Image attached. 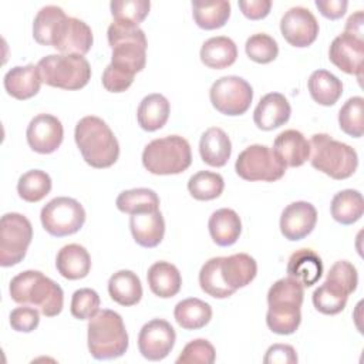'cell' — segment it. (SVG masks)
<instances>
[{
  "label": "cell",
  "mask_w": 364,
  "mask_h": 364,
  "mask_svg": "<svg viewBox=\"0 0 364 364\" xmlns=\"http://www.w3.org/2000/svg\"><path fill=\"white\" fill-rule=\"evenodd\" d=\"M330 61L344 71L361 78L363 60H364V40L354 37L348 33L337 36L328 48Z\"/></svg>",
  "instance_id": "cell-18"
},
{
  "label": "cell",
  "mask_w": 364,
  "mask_h": 364,
  "mask_svg": "<svg viewBox=\"0 0 364 364\" xmlns=\"http://www.w3.org/2000/svg\"><path fill=\"white\" fill-rule=\"evenodd\" d=\"M44 230L55 237L77 233L85 222L82 205L68 196H58L46 203L40 212Z\"/></svg>",
  "instance_id": "cell-12"
},
{
  "label": "cell",
  "mask_w": 364,
  "mask_h": 364,
  "mask_svg": "<svg viewBox=\"0 0 364 364\" xmlns=\"http://www.w3.org/2000/svg\"><path fill=\"white\" fill-rule=\"evenodd\" d=\"M51 178L47 172L31 169L23 173L17 182V193L26 202H38L44 199L51 191Z\"/></svg>",
  "instance_id": "cell-39"
},
{
  "label": "cell",
  "mask_w": 364,
  "mask_h": 364,
  "mask_svg": "<svg viewBox=\"0 0 364 364\" xmlns=\"http://www.w3.org/2000/svg\"><path fill=\"white\" fill-rule=\"evenodd\" d=\"M67 14L58 6L48 4L38 10L33 21V37L41 46H50L53 41V36L61 23V20Z\"/></svg>",
  "instance_id": "cell-38"
},
{
  "label": "cell",
  "mask_w": 364,
  "mask_h": 364,
  "mask_svg": "<svg viewBox=\"0 0 364 364\" xmlns=\"http://www.w3.org/2000/svg\"><path fill=\"white\" fill-rule=\"evenodd\" d=\"M134 82V75L125 74L111 64H108L102 73V85L109 92H122L131 87Z\"/></svg>",
  "instance_id": "cell-48"
},
{
  "label": "cell",
  "mask_w": 364,
  "mask_h": 364,
  "mask_svg": "<svg viewBox=\"0 0 364 364\" xmlns=\"http://www.w3.org/2000/svg\"><path fill=\"white\" fill-rule=\"evenodd\" d=\"M303 297V286L296 279L287 276L274 282L267 291V327L280 336L293 334L301 323Z\"/></svg>",
  "instance_id": "cell-2"
},
{
  "label": "cell",
  "mask_w": 364,
  "mask_h": 364,
  "mask_svg": "<svg viewBox=\"0 0 364 364\" xmlns=\"http://www.w3.org/2000/svg\"><path fill=\"white\" fill-rule=\"evenodd\" d=\"M87 341L88 351L95 360H112L124 355L129 340L122 317L114 310H98L88 321Z\"/></svg>",
  "instance_id": "cell-5"
},
{
  "label": "cell",
  "mask_w": 364,
  "mask_h": 364,
  "mask_svg": "<svg viewBox=\"0 0 364 364\" xmlns=\"http://www.w3.org/2000/svg\"><path fill=\"white\" fill-rule=\"evenodd\" d=\"M239 7L247 18L260 20L269 14L272 1L270 0H240Z\"/></svg>",
  "instance_id": "cell-50"
},
{
  "label": "cell",
  "mask_w": 364,
  "mask_h": 364,
  "mask_svg": "<svg viewBox=\"0 0 364 364\" xmlns=\"http://www.w3.org/2000/svg\"><path fill=\"white\" fill-rule=\"evenodd\" d=\"M331 216L341 225L355 223L364 213L363 195L355 189H344L337 192L330 205Z\"/></svg>",
  "instance_id": "cell-34"
},
{
  "label": "cell",
  "mask_w": 364,
  "mask_h": 364,
  "mask_svg": "<svg viewBox=\"0 0 364 364\" xmlns=\"http://www.w3.org/2000/svg\"><path fill=\"white\" fill-rule=\"evenodd\" d=\"M273 151L286 168H297L310 158V142L300 131L286 129L276 136Z\"/></svg>",
  "instance_id": "cell-21"
},
{
  "label": "cell",
  "mask_w": 364,
  "mask_h": 364,
  "mask_svg": "<svg viewBox=\"0 0 364 364\" xmlns=\"http://www.w3.org/2000/svg\"><path fill=\"white\" fill-rule=\"evenodd\" d=\"M309 142V159L317 171L337 181L347 179L355 172L358 156L355 149L350 145L337 141L327 134H314Z\"/></svg>",
  "instance_id": "cell-7"
},
{
  "label": "cell",
  "mask_w": 364,
  "mask_h": 364,
  "mask_svg": "<svg viewBox=\"0 0 364 364\" xmlns=\"http://www.w3.org/2000/svg\"><path fill=\"white\" fill-rule=\"evenodd\" d=\"M55 267L64 279H84L91 270L90 253L84 246L78 243L65 245L57 253Z\"/></svg>",
  "instance_id": "cell-25"
},
{
  "label": "cell",
  "mask_w": 364,
  "mask_h": 364,
  "mask_svg": "<svg viewBox=\"0 0 364 364\" xmlns=\"http://www.w3.org/2000/svg\"><path fill=\"white\" fill-rule=\"evenodd\" d=\"M13 330L20 333H30L37 328L40 323V311L30 306H21L11 310L9 317Z\"/></svg>",
  "instance_id": "cell-46"
},
{
  "label": "cell",
  "mask_w": 364,
  "mask_h": 364,
  "mask_svg": "<svg viewBox=\"0 0 364 364\" xmlns=\"http://www.w3.org/2000/svg\"><path fill=\"white\" fill-rule=\"evenodd\" d=\"M326 279H330V280H334L337 282L338 284H341L350 294L357 289V284H358V274H357V270L355 267L347 262V260H338L336 262L328 273H327V277Z\"/></svg>",
  "instance_id": "cell-47"
},
{
  "label": "cell",
  "mask_w": 364,
  "mask_h": 364,
  "mask_svg": "<svg viewBox=\"0 0 364 364\" xmlns=\"http://www.w3.org/2000/svg\"><path fill=\"white\" fill-rule=\"evenodd\" d=\"M118 210L135 215L154 212L159 209V196L155 191L148 188H134L128 191H122L115 202Z\"/></svg>",
  "instance_id": "cell-37"
},
{
  "label": "cell",
  "mask_w": 364,
  "mask_h": 364,
  "mask_svg": "<svg viewBox=\"0 0 364 364\" xmlns=\"http://www.w3.org/2000/svg\"><path fill=\"white\" fill-rule=\"evenodd\" d=\"M192 164L189 142L179 135L151 141L142 152V165L154 175H176Z\"/></svg>",
  "instance_id": "cell-8"
},
{
  "label": "cell",
  "mask_w": 364,
  "mask_h": 364,
  "mask_svg": "<svg viewBox=\"0 0 364 364\" xmlns=\"http://www.w3.org/2000/svg\"><path fill=\"white\" fill-rule=\"evenodd\" d=\"M173 316L176 323L185 330H199L212 318V307L196 297H189L175 306Z\"/></svg>",
  "instance_id": "cell-35"
},
{
  "label": "cell",
  "mask_w": 364,
  "mask_h": 364,
  "mask_svg": "<svg viewBox=\"0 0 364 364\" xmlns=\"http://www.w3.org/2000/svg\"><path fill=\"white\" fill-rule=\"evenodd\" d=\"M129 229L134 240L142 247L158 246L165 235V220L161 210L135 213L129 218Z\"/></svg>",
  "instance_id": "cell-22"
},
{
  "label": "cell",
  "mask_w": 364,
  "mask_h": 364,
  "mask_svg": "<svg viewBox=\"0 0 364 364\" xmlns=\"http://www.w3.org/2000/svg\"><path fill=\"white\" fill-rule=\"evenodd\" d=\"M363 21H364V14L361 10L355 11L351 14L347 21H346V30L344 33H348L354 37H358L363 40Z\"/></svg>",
  "instance_id": "cell-52"
},
{
  "label": "cell",
  "mask_w": 364,
  "mask_h": 364,
  "mask_svg": "<svg viewBox=\"0 0 364 364\" xmlns=\"http://www.w3.org/2000/svg\"><path fill=\"white\" fill-rule=\"evenodd\" d=\"M44 84L61 90H80L91 78V67L84 55L48 54L37 63Z\"/></svg>",
  "instance_id": "cell-9"
},
{
  "label": "cell",
  "mask_w": 364,
  "mask_h": 364,
  "mask_svg": "<svg viewBox=\"0 0 364 364\" xmlns=\"http://www.w3.org/2000/svg\"><path fill=\"white\" fill-rule=\"evenodd\" d=\"M235 171L245 181L273 182L284 175L286 165L272 148L255 144L239 154Z\"/></svg>",
  "instance_id": "cell-10"
},
{
  "label": "cell",
  "mask_w": 364,
  "mask_h": 364,
  "mask_svg": "<svg viewBox=\"0 0 364 364\" xmlns=\"http://www.w3.org/2000/svg\"><path fill=\"white\" fill-rule=\"evenodd\" d=\"M296 350L289 344H273L267 348L263 358L264 364H294L297 363Z\"/></svg>",
  "instance_id": "cell-49"
},
{
  "label": "cell",
  "mask_w": 364,
  "mask_h": 364,
  "mask_svg": "<svg viewBox=\"0 0 364 364\" xmlns=\"http://www.w3.org/2000/svg\"><path fill=\"white\" fill-rule=\"evenodd\" d=\"M314 4L326 18L337 20L344 16L348 1L347 0H316Z\"/></svg>",
  "instance_id": "cell-51"
},
{
  "label": "cell",
  "mask_w": 364,
  "mask_h": 364,
  "mask_svg": "<svg viewBox=\"0 0 364 364\" xmlns=\"http://www.w3.org/2000/svg\"><path fill=\"white\" fill-rule=\"evenodd\" d=\"M257 273L256 260L247 253L212 257L200 267V289L215 299L230 297L237 289L247 286Z\"/></svg>",
  "instance_id": "cell-1"
},
{
  "label": "cell",
  "mask_w": 364,
  "mask_h": 364,
  "mask_svg": "<svg viewBox=\"0 0 364 364\" xmlns=\"http://www.w3.org/2000/svg\"><path fill=\"white\" fill-rule=\"evenodd\" d=\"M192 16L198 27L216 30L226 24L230 17V3L226 0H195L192 1Z\"/></svg>",
  "instance_id": "cell-32"
},
{
  "label": "cell",
  "mask_w": 364,
  "mask_h": 364,
  "mask_svg": "<svg viewBox=\"0 0 364 364\" xmlns=\"http://www.w3.org/2000/svg\"><path fill=\"white\" fill-rule=\"evenodd\" d=\"M109 9L114 21L138 26L148 16L151 3L148 0H112Z\"/></svg>",
  "instance_id": "cell-42"
},
{
  "label": "cell",
  "mask_w": 364,
  "mask_h": 364,
  "mask_svg": "<svg viewBox=\"0 0 364 364\" xmlns=\"http://www.w3.org/2000/svg\"><path fill=\"white\" fill-rule=\"evenodd\" d=\"M33 239L30 220L16 212L1 216L0 220V264L10 267L20 263Z\"/></svg>",
  "instance_id": "cell-11"
},
{
  "label": "cell",
  "mask_w": 364,
  "mask_h": 364,
  "mask_svg": "<svg viewBox=\"0 0 364 364\" xmlns=\"http://www.w3.org/2000/svg\"><path fill=\"white\" fill-rule=\"evenodd\" d=\"M175 340L173 327L166 320L154 318L142 326L138 334V348L146 360L159 361L171 353Z\"/></svg>",
  "instance_id": "cell-14"
},
{
  "label": "cell",
  "mask_w": 364,
  "mask_h": 364,
  "mask_svg": "<svg viewBox=\"0 0 364 364\" xmlns=\"http://www.w3.org/2000/svg\"><path fill=\"white\" fill-rule=\"evenodd\" d=\"M41 78L37 65H17L9 70L4 75L3 84L9 95L16 100H28L34 97L41 87Z\"/></svg>",
  "instance_id": "cell-23"
},
{
  "label": "cell",
  "mask_w": 364,
  "mask_h": 364,
  "mask_svg": "<svg viewBox=\"0 0 364 364\" xmlns=\"http://www.w3.org/2000/svg\"><path fill=\"white\" fill-rule=\"evenodd\" d=\"M199 154L205 164L209 166H225L232 154V144L228 134L219 128H208L199 141Z\"/></svg>",
  "instance_id": "cell-24"
},
{
  "label": "cell",
  "mask_w": 364,
  "mask_h": 364,
  "mask_svg": "<svg viewBox=\"0 0 364 364\" xmlns=\"http://www.w3.org/2000/svg\"><path fill=\"white\" fill-rule=\"evenodd\" d=\"M287 274L300 282L303 287H310L320 280L323 262L311 249H299L289 257Z\"/></svg>",
  "instance_id": "cell-26"
},
{
  "label": "cell",
  "mask_w": 364,
  "mask_h": 364,
  "mask_svg": "<svg viewBox=\"0 0 364 364\" xmlns=\"http://www.w3.org/2000/svg\"><path fill=\"white\" fill-rule=\"evenodd\" d=\"M209 98L216 111L229 117H236L245 114L250 108L253 88L242 77L225 75L212 84Z\"/></svg>",
  "instance_id": "cell-13"
},
{
  "label": "cell",
  "mask_w": 364,
  "mask_h": 364,
  "mask_svg": "<svg viewBox=\"0 0 364 364\" xmlns=\"http://www.w3.org/2000/svg\"><path fill=\"white\" fill-rule=\"evenodd\" d=\"M92 41V31L87 23L65 16L53 36L51 47L60 51V54L85 55L91 50Z\"/></svg>",
  "instance_id": "cell-16"
},
{
  "label": "cell",
  "mask_w": 364,
  "mask_h": 364,
  "mask_svg": "<svg viewBox=\"0 0 364 364\" xmlns=\"http://www.w3.org/2000/svg\"><path fill=\"white\" fill-rule=\"evenodd\" d=\"M280 31L284 40L293 47H307L318 36V23L314 14L301 6L289 9L280 20Z\"/></svg>",
  "instance_id": "cell-15"
},
{
  "label": "cell",
  "mask_w": 364,
  "mask_h": 364,
  "mask_svg": "<svg viewBox=\"0 0 364 364\" xmlns=\"http://www.w3.org/2000/svg\"><path fill=\"white\" fill-rule=\"evenodd\" d=\"M245 50L247 57L259 64L272 63L279 54V46L273 37L264 33H256L246 40Z\"/></svg>",
  "instance_id": "cell-43"
},
{
  "label": "cell",
  "mask_w": 364,
  "mask_h": 364,
  "mask_svg": "<svg viewBox=\"0 0 364 364\" xmlns=\"http://www.w3.org/2000/svg\"><path fill=\"white\" fill-rule=\"evenodd\" d=\"M212 240L222 247L232 246L240 236L242 222L239 215L229 208L215 210L208 222Z\"/></svg>",
  "instance_id": "cell-28"
},
{
  "label": "cell",
  "mask_w": 364,
  "mask_h": 364,
  "mask_svg": "<svg viewBox=\"0 0 364 364\" xmlns=\"http://www.w3.org/2000/svg\"><path fill=\"white\" fill-rule=\"evenodd\" d=\"M74 139L84 161L92 168H109L119 156V144L114 132L98 117L81 118L75 125Z\"/></svg>",
  "instance_id": "cell-3"
},
{
  "label": "cell",
  "mask_w": 364,
  "mask_h": 364,
  "mask_svg": "<svg viewBox=\"0 0 364 364\" xmlns=\"http://www.w3.org/2000/svg\"><path fill=\"white\" fill-rule=\"evenodd\" d=\"M291 114L287 98L280 92L263 95L253 112V121L259 129L272 131L284 125Z\"/></svg>",
  "instance_id": "cell-20"
},
{
  "label": "cell",
  "mask_w": 364,
  "mask_h": 364,
  "mask_svg": "<svg viewBox=\"0 0 364 364\" xmlns=\"http://www.w3.org/2000/svg\"><path fill=\"white\" fill-rule=\"evenodd\" d=\"M9 293L16 303L34 306L47 317L60 314L64 306V293L60 284L38 270H26L14 276Z\"/></svg>",
  "instance_id": "cell-4"
},
{
  "label": "cell",
  "mask_w": 364,
  "mask_h": 364,
  "mask_svg": "<svg viewBox=\"0 0 364 364\" xmlns=\"http://www.w3.org/2000/svg\"><path fill=\"white\" fill-rule=\"evenodd\" d=\"M64 129L61 121L51 114L36 115L26 131L28 146L38 154H51L61 145Z\"/></svg>",
  "instance_id": "cell-17"
},
{
  "label": "cell",
  "mask_w": 364,
  "mask_h": 364,
  "mask_svg": "<svg viewBox=\"0 0 364 364\" xmlns=\"http://www.w3.org/2000/svg\"><path fill=\"white\" fill-rule=\"evenodd\" d=\"M109 297L121 306H134L142 297V284L132 270H118L108 280Z\"/></svg>",
  "instance_id": "cell-31"
},
{
  "label": "cell",
  "mask_w": 364,
  "mask_h": 364,
  "mask_svg": "<svg viewBox=\"0 0 364 364\" xmlns=\"http://www.w3.org/2000/svg\"><path fill=\"white\" fill-rule=\"evenodd\" d=\"M169 101L162 94H149L142 98L136 111V119L142 129L154 132L161 129L169 118Z\"/></svg>",
  "instance_id": "cell-30"
},
{
  "label": "cell",
  "mask_w": 364,
  "mask_h": 364,
  "mask_svg": "<svg viewBox=\"0 0 364 364\" xmlns=\"http://www.w3.org/2000/svg\"><path fill=\"white\" fill-rule=\"evenodd\" d=\"M311 98L324 107L334 105L343 94V82L327 70H316L307 81Z\"/></svg>",
  "instance_id": "cell-33"
},
{
  "label": "cell",
  "mask_w": 364,
  "mask_h": 364,
  "mask_svg": "<svg viewBox=\"0 0 364 364\" xmlns=\"http://www.w3.org/2000/svg\"><path fill=\"white\" fill-rule=\"evenodd\" d=\"M216 358L215 347L205 338H196L189 341L179 357L178 364H212Z\"/></svg>",
  "instance_id": "cell-45"
},
{
  "label": "cell",
  "mask_w": 364,
  "mask_h": 364,
  "mask_svg": "<svg viewBox=\"0 0 364 364\" xmlns=\"http://www.w3.org/2000/svg\"><path fill=\"white\" fill-rule=\"evenodd\" d=\"M225 181L220 173L199 171L188 181V191L196 200H212L222 195Z\"/></svg>",
  "instance_id": "cell-40"
},
{
  "label": "cell",
  "mask_w": 364,
  "mask_h": 364,
  "mask_svg": "<svg viewBox=\"0 0 364 364\" xmlns=\"http://www.w3.org/2000/svg\"><path fill=\"white\" fill-rule=\"evenodd\" d=\"M151 291L162 299L173 297L179 293L182 277L178 267L169 262H155L146 273Z\"/></svg>",
  "instance_id": "cell-27"
},
{
  "label": "cell",
  "mask_w": 364,
  "mask_h": 364,
  "mask_svg": "<svg viewBox=\"0 0 364 364\" xmlns=\"http://www.w3.org/2000/svg\"><path fill=\"white\" fill-rule=\"evenodd\" d=\"M348 291L334 280L326 279L321 286L313 291V304L323 314H338L344 310L348 299Z\"/></svg>",
  "instance_id": "cell-36"
},
{
  "label": "cell",
  "mask_w": 364,
  "mask_h": 364,
  "mask_svg": "<svg viewBox=\"0 0 364 364\" xmlns=\"http://www.w3.org/2000/svg\"><path fill=\"white\" fill-rule=\"evenodd\" d=\"M340 129L354 138L363 136L364 132V98L351 97L338 111Z\"/></svg>",
  "instance_id": "cell-41"
},
{
  "label": "cell",
  "mask_w": 364,
  "mask_h": 364,
  "mask_svg": "<svg viewBox=\"0 0 364 364\" xmlns=\"http://www.w3.org/2000/svg\"><path fill=\"white\" fill-rule=\"evenodd\" d=\"M107 37L112 48L109 64L114 68L134 77L145 68L148 43L144 30L114 21L107 30Z\"/></svg>",
  "instance_id": "cell-6"
},
{
  "label": "cell",
  "mask_w": 364,
  "mask_h": 364,
  "mask_svg": "<svg viewBox=\"0 0 364 364\" xmlns=\"http://www.w3.org/2000/svg\"><path fill=\"white\" fill-rule=\"evenodd\" d=\"M237 58V47L235 41L226 36L208 38L200 47V61L213 70L230 67Z\"/></svg>",
  "instance_id": "cell-29"
},
{
  "label": "cell",
  "mask_w": 364,
  "mask_h": 364,
  "mask_svg": "<svg viewBox=\"0 0 364 364\" xmlns=\"http://www.w3.org/2000/svg\"><path fill=\"white\" fill-rule=\"evenodd\" d=\"M100 310V296L95 290L84 287L73 293L71 314L78 320H90Z\"/></svg>",
  "instance_id": "cell-44"
},
{
  "label": "cell",
  "mask_w": 364,
  "mask_h": 364,
  "mask_svg": "<svg viewBox=\"0 0 364 364\" xmlns=\"http://www.w3.org/2000/svg\"><path fill=\"white\" fill-rule=\"evenodd\" d=\"M317 222L316 208L306 200H297L287 205L280 216V232L291 242L304 239L310 235Z\"/></svg>",
  "instance_id": "cell-19"
}]
</instances>
